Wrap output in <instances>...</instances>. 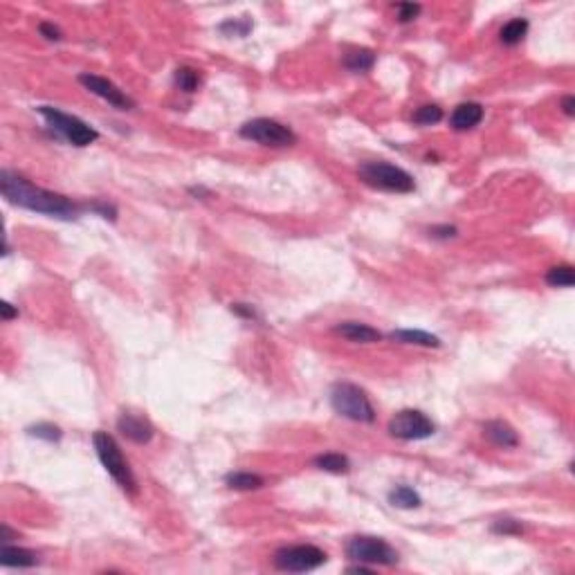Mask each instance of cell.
I'll use <instances>...</instances> for the list:
<instances>
[{
	"mask_svg": "<svg viewBox=\"0 0 575 575\" xmlns=\"http://www.w3.org/2000/svg\"><path fill=\"white\" fill-rule=\"evenodd\" d=\"M396 9H398V20L400 23H411L413 18H418V14L423 11V7L416 5V3H398Z\"/></svg>",
	"mask_w": 575,
	"mask_h": 575,
	"instance_id": "4316f807",
	"label": "cell"
},
{
	"mask_svg": "<svg viewBox=\"0 0 575 575\" xmlns=\"http://www.w3.org/2000/svg\"><path fill=\"white\" fill-rule=\"evenodd\" d=\"M335 333L341 335L349 341H356V344H373V341H380L382 339V333H377L375 328L366 326V324H360V322H341L337 324Z\"/></svg>",
	"mask_w": 575,
	"mask_h": 575,
	"instance_id": "5bb4252c",
	"label": "cell"
},
{
	"mask_svg": "<svg viewBox=\"0 0 575 575\" xmlns=\"http://www.w3.org/2000/svg\"><path fill=\"white\" fill-rule=\"evenodd\" d=\"M330 407L339 413L341 418H349L353 423H373L375 409L371 405L369 396L358 385L337 382L330 389Z\"/></svg>",
	"mask_w": 575,
	"mask_h": 575,
	"instance_id": "3957f363",
	"label": "cell"
},
{
	"mask_svg": "<svg viewBox=\"0 0 575 575\" xmlns=\"http://www.w3.org/2000/svg\"><path fill=\"white\" fill-rule=\"evenodd\" d=\"M0 313H3V320H11V317L18 315V310L11 308V303H7V301H3V305H0Z\"/></svg>",
	"mask_w": 575,
	"mask_h": 575,
	"instance_id": "836d02e7",
	"label": "cell"
},
{
	"mask_svg": "<svg viewBox=\"0 0 575 575\" xmlns=\"http://www.w3.org/2000/svg\"><path fill=\"white\" fill-rule=\"evenodd\" d=\"M349 573H371V569H366V567H349Z\"/></svg>",
	"mask_w": 575,
	"mask_h": 575,
	"instance_id": "e575fe53",
	"label": "cell"
},
{
	"mask_svg": "<svg viewBox=\"0 0 575 575\" xmlns=\"http://www.w3.org/2000/svg\"><path fill=\"white\" fill-rule=\"evenodd\" d=\"M231 313H236L241 317H248V320H254V317H256L254 308L248 303H234V305H231Z\"/></svg>",
	"mask_w": 575,
	"mask_h": 575,
	"instance_id": "1f68e13d",
	"label": "cell"
},
{
	"mask_svg": "<svg viewBox=\"0 0 575 575\" xmlns=\"http://www.w3.org/2000/svg\"><path fill=\"white\" fill-rule=\"evenodd\" d=\"M39 32H41V36H45L47 41H61V30L54 25V23H41Z\"/></svg>",
	"mask_w": 575,
	"mask_h": 575,
	"instance_id": "4dcf8cb0",
	"label": "cell"
},
{
	"mask_svg": "<svg viewBox=\"0 0 575 575\" xmlns=\"http://www.w3.org/2000/svg\"><path fill=\"white\" fill-rule=\"evenodd\" d=\"M0 191H3V195L11 205L59 220H77L79 214L83 212L81 205L72 202L66 195L36 187L28 178H23L9 169L0 171Z\"/></svg>",
	"mask_w": 575,
	"mask_h": 575,
	"instance_id": "6da1fadb",
	"label": "cell"
},
{
	"mask_svg": "<svg viewBox=\"0 0 575 575\" xmlns=\"http://www.w3.org/2000/svg\"><path fill=\"white\" fill-rule=\"evenodd\" d=\"M28 434L34 436V438H41V440H47V443H56L63 436V432L59 430L56 425L52 423H39V425H32L28 427Z\"/></svg>",
	"mask_w": 575,
	"mask_h": 575,
	"instance_id": "d4e9b609",
	"label": "cell"
},
{
	"mask_svg": "<svg viewBox=\"0 0 575 575\" xmlns=\"http://www.w3.org/2000/svg\"><path fill=\"white\" fill-rule=\"evenodd\" d=\"M440 119H443V110H440L436 104L420 106V108L413 113V121H416V124H420V126H432V124H438Z\"/></svg>",
	"mask_w": 575,
	"mask_h": 575,
	"instance_id": "cb8c5ba5",
	"label": "cell"
},
{
	"mask_svg": "<svg viewBox=\"0 0 575 575\" xmlns=\"http://www.w3.org/2000/svg\"><path fill=\"white\" fill-rule=\"evenodd\" d=\"M528 34V20L526 18H512L508 20L504 28L499 32V39L504 45L508 47H515L523 41V36Z\"/></svg>",
	"mask_w": 575,
	"mask_h": 575,
	"instance_id": "e0dca14e",
	"label": "cell"
},
{
	"mask_svg": "<svg viewBox=\"0 0 575 575\" xmlns=\"http://www.w3.org/2000/svg\"><path fill=\"white\" fill-rule=\"evenodd\" d=\"M92 445H95L97 456H99V461H102V466L117 481V485L121 488V490H124L126 495H138L135 474H133L128 461L124 459V454H121L117 440L110 434H106V432H95Z\"/></svg>",
	"mask_w": 575,
	"mask_h": 575,
	"instance_id": "7a4b0ae2",
	"label": "cell"
},
{
	"mask_svg": "<svg viewBox=\"0 0 575 575\" xmlns=\"http://www.w3.org/2000/svg\"><path fill=\"white\" fill-rule=\"evenodd\" d=\"M252 30V20L248 16H241V18H229L225 20L223 25H220V32H223L225 36H238V39H243V36H248Z\"/></svg>",
	"mask_w": 575,
	"mask_h": 575,
	"instance_id": "484cf974",
	"label": "cell"
},
{
	"mask_svg": "<svg viewBox=\"0 0 575 575\" xmlns=\"http://www.w3.org/2000/svg\"><path fill=\"white\" fill-rule=\"evenodd\" d=\"M241 138L259 142L263 146H274V149H284V146H292L297 142V135L292 133V128L270 117H256L246 121L241 126Z\"/></svg>",
	"mask_w": 575,
	"mask_h": 575,
	"instance_id": "52a82bcc",
	"label": "cell"
},
{
	"mask_svg": "<svg viewBox=\"0 0 575 575\" xmlns=\"http://www.w3.org/2000/svg\"><path fill=\"white\" fill-rule=\"evenodd\" d=\"M79 83L83 85L85 90H90L92 95L102 97L104 102H108L110 106H115L119 110L135 108V102H133L131 97L119 88V85H115L113 81H108V79H104L99 75H90V72H83V75H79Z\"/></svg>",
	"mask_w": 575,
	"mask_h": 575,
	"instance_id": "30bf717a",
	"label": "cell"
},
{
	"mask_svg": "<svg viewBox=\"0 0 575 575\" xmlns=\"http://www.w3.org/2000/svg\"><path fill=\"white\" fill-rule=\"evenodd\" d=\"M328 562V555L322 548L313 544H299V546H286L279 548L274 553V567L279 571L288 573H305L324 567Z\"/></svg>",
	"mask_w": 575,
	"mask_h": 575,
	"instance_id": "ba28073f",
	"label": "cell"
},
{
	"mask_svg": "<svg viewBox=\"0 0 575 575\" xmlns=\"http://www.w3.org/2000/svg\"><path fill=\"white\" fill-rule=\"evenodd\" d=\"M225 483L231 490H259L263 488V476L252 474V472H231L225 476Z\"/></svg>",
	"mask_w": 575,
	"mask_h": 575,
	"instance_id": "ffe728a7",
	"label": "cell"
},
{
	"mask_svg": "<svg viewBox=\"0 0 575 575\" xmlns=\"http://www.w3.org/2000/svg\"><path fill=\"white\" fill-rule=\"evenodd\" d=\"M483 436L490 440L492 445L504 447V449H510V447H517L519 445L517 432L512 430V427L506 420H488L483 425Z\"/></svg>",
	"mask_w": 575,
	"mask_h": 575,
	"instance_id": "4fadbf2b",
	"label": "cell"
},
{
	"mask_svg": "<svg viewBox=\"0 0 575 575\" xmlns=\"http://www.w3.org/2000/svg\"><path fill=\"white\" fill-rule=\"evenodd\" d=\"M562 108H564V113H567L569 117H573V115H575V99H573L571 95H569V97H564V99H562Z\"/></svg>",
	"mask_w": 575,
	"mask_h": 575,
	"instance_id": "d6a6232c",
	"label": "cell"
},
{
	"mask_svg": "<svg viewBox=\"0 0 575 575\" xmlns=\"http://www.w3.org/2000/svg\"><path fill=\"white\" fill-rule=\"evenodd\" d=\"M346 557L360 564H382V567H394L398 564V550L389 546L380 537L371 535H358L351 537L346 542Z\"/></svg>",
	"mask_w": 575,
	"mask_h": 575,
	"instance_id": "8992f818",
	"label": "cell"
},
{
	"mask_svg": "<svg viewBox=\"0 0 575 575\" xmlns=\"http://www.w3.org/2000/svg\"><path fill=\"white\" fill-rule=\"evenodd\" d=\"M36 110H39V115L45 119L47 128L54 131L59 138L68 140L70 144L88 146V144H92L97 138H99V133H97L90 124H85L83 119H79L75 115L63 113V110L52 108V106H39Z\"/></svg>",
	"mask_w": 575,
	"mask_h": 575,
	"instance_id": "277c9868",
	"label": "cell"
},
{
	"mask_svg": "<svg viewBox=\"0 0 575 575\" xmlns=\"http://www.w3.org/2000/svg\"><path fill=\"white\" fill-rule=\"evenodd\" d=\"M481 119H483V106L476 102H466L452 110L449 126L454 131H470L474 126H479Z\"/></svg>",
	"mask_w": 575,
	"mask_h": 575,
	"instance_id": "7c38bea8",
	"label": "cell"
},
{
	"mask_svg": "<svg viewBox=\"0 0 575 575\" xmlns=\"http://www.w3.org/2000/svg\"><path fill=\"white\" fill-rule=\"evenodd\" d=\"M373 63H375V54L371 50H351L344 56V66L351 72H366L373 68Z\"/></svg>",
	"mask_w": 575,
	"mask_h": 575,
	"instance_id": "44dd1931",
	"label": "cell"
},
{
	"mask_svg": "<svg viewBox=\"0 0 575 575\" xmlns=\"http://www.w3.org/2000/svg\"><path fill=\"white\" fill-rule=\"evenodd\" d=\"M389 504L396 506V508H402V510H413V508H418L423 504V499H420L418 492L411 490V488L398 485L389 492Z\"/></svg>",
	"mask_w": 575,
	"mask_h": 575,
	"instance_id": "d6986e66",
	"label": "cell"
},
{
	"mask_svg": "<svg viewBox=\"0 0 575 575\" xmlns=\"http://www.w3.org/2000/svg\"><path fill=\"white\" fill-rule=\"evenodd\" d=\"M358 174L373 189L394 193H409L416 189V182L407 171L389 162H362Z\"/></svg>",
	"mask_w": 575,
	"mask_h": 575,
	"instance_id": "5b68a950",
	"label": "cell"
},
{
	"mask_svg": "<svg viewBox=\"0 0 575 575\" xmlns=\"http://www.w3.org/2000/svg\"><path fill=\"white\" fill-rule=\"evenodd\" d=\"M174 81L180 90H185V92H195L198 90V85H200V75H198V70H193V68H178L176 70V75H174Z\"/></svg>",
	"mask_w": 575,
	"mask_h": 575,
	"instance_id": "603a6c76",
	"label": "cell"
},
{
	"mask_svg": "<svg viewBox=\"0 0 575 575\" xmlns=\"http://www.w3.org/2000/svg\"><path fill=\"white\" fill-rule=\"evenodd\" d=\"M546 284L550 288H571L575 284V272L571 265H555L546 272Z\"/></svg>",
	"mask_w": 575,
	"mask_h": 575,
	"instance_id": "7402d4cb",
	"label": "cell"
},
{
	"mask_svg": "<svg viewBox=\"0 0 575 575\" xmlns=\"http://www.w3.org/2000/svg\"><path fill=\"white\" fill-rule=\"evenodd\" d=\"M430 234H432V238H443V241H447V238H454V236L459 234V229H456V227H452V225H440V227H432V229H430Z\"/></svg>",
	"mask_w": 575,
	"mask_h": 575,
	"instance_id": "f546056e",
	"label": "cell"
},
{
	"mask_svg": "<svg viewBox=\"0 0 575 575\" xmlns=\"http://www.w3.org/2000/svg\"><path fill=\"white\" fill-rule=\"evenodd\" d=\"M88 210H92V212H97V214H102V218H106V220H115V218H117L115 205L104 202V200H95L92 205H88Z\"/></svg>",
	"mask_w": 575,
	"mask_h": 575,
	"instance_id": "f1b7e54d",
	"label": "cell"
},
{
	"mask_svg": "<svg viewBox=\"0 0 575 575\" xmlns=\"http://www.w3.org/2000/svg\"><path fill=\"white\" fill-rule=\"evenodd\" d=\"M315 468L330 474H346L351 470V461L344 454H337V452H326V454L315 459Z\"/></svg>",
	"mask_w": 575,
	"mask_h": 575,
	"instance_id": "ac0fdd59",
	"label": "cell"
},
{
	"mask_svg": "<svg viewBox=\"0 0 575 575\" xmlns=\"http://www.w3.org/2000/svg\"><path fill=\"white\" fill-rule=\"evenodd\" d=\"M492 531L499 533V535H519L523 528H521V523L517 519H499V521H495Z\"/></svg>",
	"mask_w": 575,
	"mask_h": 575,
	"instance_id": "83f0119b",
	"label": "cell"
},
{
	"mask_svg": "<svg viewBox=\"0 0 575 575\" xmlns=\"http://www.w3.org/2000/svg\"><path fill=\"white\" fill-rule=\"evenodd\" d=\"M117 430L121 432V436H126L138 445L149 443L155 434L149 418H144V416H138V413H121L117 420Z\"/></svg>",
	"mask_w": 575,
	"mask_h": 575,
	"instance_id": "8fae6325",
	"label": "cell"
},
{
	"mask_svg": "<svg viewBox=\"0 0 575 575\" xmlns=\"http://www.w3.org/2000/svg\"><path fill=\"white\" fill-rule=\"evenodd\" d=\"M389 337L400 341V344H416V346H427V349H438L440 346V339L436 335H432V333H425V330L402 328V330H394Z\"/></svg>",
	"mask_w": 575,
	"mask_h": 575,
	"instance_id": "2e32d148",
	"label": "cell"
},
{
	"mask_svg": "<svg viewBox=\"0 0 575 575\" xmlns=\"http://www.w3.org/2000/svg\"><path fill=\"white\" fill-rule=\"evenodd\" d=\"M434 432V423L418 409H402L389 420V434L400 440H423Z\"/></svg>",
	"mask_w": 575,
	"mask_h": 575,
	"instance_id": "9c48e42d",
	"label": "cell"
},
{
	"mask_svg": "<svg viewBox=\"0 0 575 575\" xmlns=\"http://www.w3.org/2000/svg\"><path fill=\"white\" fill-rule=\"evenodd\" d=\"M0 562H3V567H11V569H30L39 564L36 553H32L28 548L9 546L7 542L3 544V550H0Z\"/></svg>",
	"mask_w": 575,
	"mask_h": 575,
	"instance_id": "9a60e30c",
	"label": "cell"
}]
</instances>
